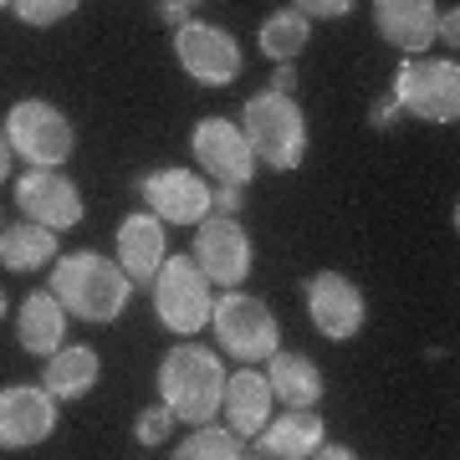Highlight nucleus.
Masks as SVG:
<instances>
[{
  "label": "nucleus",
  "mask_w": 460,
  "mask_h": 460,
  "mask_svg": "<svg viewBox=\"0 0 460 460\" xmlns=\"http://www.w3.org/2000/svg\"><path fill=\"white\" fill-rule=\"evenodd\" d=\"M11 164H16V148H11V138H5V133H0V180L11 174Z\"/></svg>",
  "instance_id": "34"
},
{
  "label": "nucleus",
  "mask_w": 460,
  "mask_h": 460,
  "mask_svg": "<svg viewBox=\"0 0 460 460\" xmlns=\"http://www.w3.org/2000/svg\"><path fill=\"white\" fill-rule=\"evenodd\" d=\"M77 5H83V0H11V11H16L26 26H57V21H66Z\"/></svg>",
  "instance_id": "25"
},
{
  "label": "nucleus",
  "mask_w": 460,
  "mask_h": 460,
  "mask_svg": "<svg viewBox=\"0 0 460 460\" xmlns=\"http://www.w3.org/2000/svg\"><path fill=\"white\" fill-rule=\"evenodd\" d=\"M154 313L169 332H199L215 313V292H210V277L195 266V256H164V266L154 271Z\"/></svg>",
  "instance_id": "4"
},
{
  "label": "nucleus",
  "mask_w": 460,
  "mask_h": 460,
  "mask_svg": "<svg viewBox=\"0 0 460 460\" xmlns=\"http://www.w3.org/2000/svg\"><path fill=\"white\" fill-rule=\"evenodd\" d=\"M307 317H313V328L328 343H348L363 328L368 302H363L353 277H343V271H317V277H307Z\"/></svg>",
  "instance_id": "8"
},
{
  "label": "nucleus",
  "mask_w": 460,
  "mask_h": 460,
  "mask_svg": "<svg viewBox=\"0 0 460 460\" xmlns=\"http://www.w3.org/2000/svg\"><path fill=\"white\" fill-rule=\"evenodd\" d=\"M317 460H348L353 456V450H348V445H328V440H317V450H313Z\"/></svg>",
  "instance_id": "33"
},
{
  "label": "nucleus",
  "mask_w": 460,
  "mask_h": 460,
  "mask_svg": "<svg viewBox=\"0 0 460 460\" xmlns=\"http://www.w3.org/2000/svg\"><path fill=\"white\" fill-rule=\"evenodd\" d=\"M159 11H164V21L180 31V26H190V5L184 0H159Z\"/></svg>",
  "instance_id": "32"
},
{
  "label": "nucleus",
  "mask_w": 460,
  "mask_h": 460,
  "mask_svg": "<svg viewBox=\"0 0 460 460\" xmlns=\"http://www.w3.org/2000/svg\"><path fill=\"white\" fill-rule=\"evenodd\" d=\"M266 384H271L277 404H287V410L323 404V394H328V378H323V368H317L307 353H281V348L266 358Z\"/></svg>",
  "instance_id": "19"
},
{
  "label": "nucleus",
  "mask_w": 460,
  "mask_h": 460,
  "mask_svg": "<svg viewBox=\"0 0 460 460\" xmlns=\"http://www.w3.org/2000/svg\"><path fill=\"white\" fill-rule=\"evenodd\" d=\"M456 36H460V11L450 5V11L435 21V41H450V47H456Z\"/></svg>",
  "instance_id": "30"
},
{
  "label": "nucleus",
  "mask_w": 460,
  "mask_h": 460,
  "mask_svg": "<svg viewBox=\"0 0 460 460\" xmlns=\"http://www.w3.org/2000/svg\"><path fill=\"white\" fill-rule=\"evenodd\" d=\"M307 41H313V21L302 16V11H292V5L261 21V51L271 62H296Z\"/></svg>",
  "instance_id": "23"
},
{
  "label": "nucleus",
  "mask_w": 460,
  "mask_h": 460,
  "mask_svg": "<svg viewBox=\"0 0 460 460\" xmlns=\"http://www.w3.org/2000/svg\"><path fill=\"white\" fill-rule=\"evenodd\" d=\"M51 429H57V399L47 394V384H11V389H0V445L5 450L41 445Z\"/></svg>",
  "instance_id": "14"
},
{
  "label": "nucleus",
  "mask_w": 460,
  "mask_h": 460,
  "mask_svg": "<svg viewBox=\"0 0 460 460\" xmlns=\"http://www.w3.org/2000/svg\"><path fill=\"white\" fill-rule=\"evenodd\" d=\"M190 148H195V164L205 169V180L215 184H251V174H256V154H251L246 133L235 123H226V118L195 123Z\"/></svg>",
  "instance_id": "11"
},
{
  "label": "nucleus",
  "mask_w": 460,
  "mask_h": 460,
  "mask_svg": "<svg viewBox=\"0 0 460 460\" xmlns=\"http://www.w3.org/2000/svg\"><path fill=\"white\" fill-rule=\"evenodd\" d=\"M169 256V235H164V220L154 210H133L123 215V226H118V266L128 271V281H154V271L164 266Z\"/></svg>",
  "instance_id": "15"
},
{
  "label": "nucleus",
  "mask_w": 460,
  "mask_h": 460,
  "mask_svg": "<svg viewBox=\"0 0 460 460\" xmlns=\"http://www.w3.org/2000/svg\"><path fill=\"white\" fill-rule=\"evenodd\" d=\"M220 389H226V368L210 348L199 343H180L169 348L159 363V394L174 410V420L184 425H205L220 414Z\"/></svg>",
  "instance_id": "2"
},
{
  "label": "nucleus",
  "mask_w": 460,
  "mask_h": 460,
  "mask_svg": "<svg viewBox=\"0 0 460 460\" xmlns=\"http://www.w3.org/2000/svg\"><path fill=\"white\" fill-rule=\"evenodd\" d=\"M241 195H246V184H220V190H210V210L215 215H235L241 210Z\"/></svg>",
  "instance_id": "28"
},
{
  "label": "nucleus",
  "mask_w": 460,
  "mask_h": 460,
  "mask_svg": "<svg viewBox=\"0 0 460 460\" xmlns=\"http://www.w3.org/2000/svg\"><path fill=\"white\" fill-rule=\"evenodd\" d=\"M5 138H11V148L36 169L66 164V159H72V144H77L66 113L57 102H41V98H26L5 113Z\"/></svg>",
  "instance_id": "6"
},
{
  "label": "nucleus",
  "mask_w": 460,
  "mask_h": 460,
  "mask_svg": "<svg viewBox=\"0 0 460 460\" xmlns=\"http://www.w3.org/2000/svg\"><path fill=\"white\" fill-rule=\"evenodd\" d=\"M394 102L425 123H460V66L456 57H414L394 72Z\"/></svg>",
  "instance_id": "5"
},
{
  "label": "nucleus",
  "mask_w": 460,
  "mask_h": 460,
  "mask_svg": "<svg viewBox=\"0 0 460 460\" xmlns=\"http://www.w3.org/2000/svg\"><path fill=\"white\" fill-rule=\"evenodd\" d=\"M51 296L66 307V317L83 323H118L133 296L128 271L98 251H77V256H57L51 266Z\"/></svg>",
  "instance_id": "1"
},
{
  "label": "nucleus",
  "mask_w": 460,
  "mask_h": 460,
  "mask_svg": "<svg viewBox=\"0 0 460 460\" xmlns=\"http://www.w3.org/2000/svg\"><path fill=\"white\" fill-rule=\"evenodd\" d=\"M184 5H195V0H184Z\"/></svg>",
  "instance_id": "37"
},
{
  "label": "nucleus",
  "mask_w": 460,
  "mask_h": 460,
  "mask_svg": "<svg viewBox=\"0 0 460 460\" xmlns=\"http://www.w3.org/2000/svg\"><path fill=\"white\" fill-rule=\"evenodd\" d=\"M399 113H404V108L394 102V93H384V98L368 108V123H374V128H394V118H399Z\"/></svg>",
  "instance_id": "29"
},
{
  "label": "nucleus",
  "mask_w": 460,
  "mask_h": 460,
  "mask_svg": "<svg viewBox=\"0 0 460 460\" xmlns=\"http://www.w3.org/2000/svg\"><path fill=\"white\" fill-rule=\"evenodd\" d=\"M246 456V440L235 435L230 425H195V435L174 450V460H241Z\"/></svg>",
  "instance_id": "24"
},
{
  "label": "nucleus",
  "mask_w": 460,
  "mask_h": 460,
  "mask_svg": "<svg viewBox=\"0 0 460 460\" xmlns=\"http://www.w3.org/2000/svg\"><path fill=\"white\" fill-rule=\"evenodd\" d=\"M174 57L205 87H226L241 77V47H235V36L220 31V26H205V21H190V26L174 31Z\"/></svg>",
  "instance_id": "10"
},
{
  "label": "nucleus",
  "mask_w": 460,
  "mask_h": 460,
  "mask_svg": "<svg viewBox=\"0 0 460 460\" xmlns=\"http://www.w3.org/2000/svg\"><path fill=\"white\" fill-rule=\"evenodd\" d=\"M0 5H11V0H0Z\"/></svg>",
  "instance_id": "36"
},
{
  "label": "nucleus",
  "mask_w": 460,
  "mask_h": 460,
  "mask_svg": "<svg viewBox=\"0 0 460 460\" xmlns=\"http://www.w3.org/2000/svg\"><path fill=\"white\" fill-rule=\"evenodd\" d=\"M292 11H302L307 21H338L353 11V0H292Z\"/></svg>",
  "instance_id": "27"
},
{
  "label": "nucleus",
  "mask_w": 460,
  "mask_h": 460,
  "mask_svg": "<svg viewBox=\"0 0 460 460\" xmlns=\"http://www.w3.org/2000/svg\"><path fill=\"white\" fill-rule=\"evenodd\" d=\"M138 195L164 226H199L210 215V184L195 169H154L138 180Z\"/></svg>",
  "instance_id": "12"
},
{
  "label": "nucleus",
  "mask_w": 460,
  "mask_h": 460,
  "mask_svg": "<svg viewBox=\"0 0 460 460\" xmlns=\"http://www.w3.org/2000/svg\"><path fill=\"white\" fill-rule=\"evenodd\" d=\"M102 374V358L98 348H57L41 368V384H47L51 399H83L93 394V384Z\"/></svg>",
  "instance_id": "21"
},
{
  "label": "nucleus",
  "mask_w": 460,
  "mask_h": 460,
  "mask_svg": "<svg viewBox=\"0 0 460 460\" xmlns=\"http://www.w3.org/2000/svg\"><path fill=\"white\" fill-rule=\"evenodd\" d=\"M169 435H174V410L169 404H154V410H144L133 420V440L138 445H164Z\"/></svg>",
  "instance_id": "26"
},
{
  "label": "nucleus",
  "mask_w": 460,
  "mask_h": 460,
  "mask_svg": "<svg viewBox=\"0 0 460 460\" xmlns=\"http://www.w3.org/2000/svg\"><path fill=\"white\" fill-rule=\"evenodd\" d=\"M292 87H296V66L277 62V72H271V93H287V98H292Z\"/></svg>",
  "instance_id": "31"
},
{
  "label": "nucleus",
  "mask_w": 460,
  "mask_h": 460,
  "mask_svg": "<svg viewBox=\"0 0 460 460\" xmlns=\"http://www.w3.org/2000/svg\"><path fill=\"white\" fill-rule=\"evenodd\" d=\"M317 440H328L323 414H317V404H302V410H287V414H277V420H266L251 456H261V460H307L317 450Z\"/></svg>",
  "instance_id": "16"
},
{
  "label": "nucleus",
  "mask_w": 460,
  "mask_h": 460,
  "mask_svg": "<svg viewBox=\"0 0 460 460\" xmlns=\"http://www.w3.org/2000/svg\"><path fill=\"white\" fill-rule=\"evenodd\" d=\"M16 338H21V348H26V353L51 358V353L62 348V338H66V307L51 292H31L26 302H21Z\"/></svg>",
  "instance_id": "20"
},
{
  "label": "nucleus",
  "mask_w": 460,
  "mask_h": 460,
  "mask_svg": "<svg viewBox=\"0 0 460 460\" xmlns=\"http://www.w3.org/2000/svg\"><path fill=\"white\" fill-rule=\"evenodd\" d=\"M435 21H440V11H435V0H374V26L378 36L389 41V47L399 51H425L429 41H435Z\"/></svg>",
  "instance_id": "18"
},
{
  "label": "nucleus",
  "mask_w": 460,
  "mask_h": 460,
  "mask_svg": "<svg viewBox=\"0 0 460 460\" xmlns=\"http://www.w3.org/2000/svg\"><path fill=\"white\" fill-rule=\"evenodd\" d=\"M210 328L220 338V348L241 363H261L277 353V317H271V307H266L261 296H251V292L215 296Z\"/></svg>",
  "instance_id": "7"
},
{
  "label": "nucleus",
  "mask_w": 460,
  "mask_h": 460,
  "mask_svg": "<svg viewBox=\"0 0 460 460\" xmlns=\"http://www.w3.org/2000/svg\"><path fill=\"white\" fill-rule=\"evenodd\" d=\"M0 317H5V292H0Z\"/></svg>",
  "instance_id": "35"
},
{
  "label": "nucleus",
  "mask_w": 460,
  "mask_h": 460,
  "mask_svg": "<svg viewBox=\"0 0 460 460\" xmlns=\"http://www.w3.org/2000/svg\"><path fill=\"white\" fill-rule=\"evenodd\" d=\"M277 410V394H271V384L266 374L256 368H241V374H226V389H220V414H226V425L241 435V440H256L261 425L271 420Z\"/></svg>",
  "instance_id": "17"
},
{
  "label": "nucleus",
  "mask_w": 460,
  "mask_h": 460,
  "mask_svg": "<svg viewBox=\"0 0 460 460\" xmlns=\"http://www.w3.org/2000/svg\"><path fill=\"white\" fill-rule=\"evenodd\" d=\"M235 128L246 133L256 164H271V169H281V174L296 169L302 154H307V118H302V108H296L287 93H271V87L256 93V98H246Z\"/></svg>",
  "instance_id": "3"
},
{
  "label": "nucleus",
  "mask_w": 460,
  "mask_h": 460,
  "mask_svg": "<svg viewBox=\"0 0 460 460\" xmlns=\"http://www.w3.org/2000/svg\"><path fill=\"white\" fill-rule=\"evenodd\" d=\"M47 261H57V230L36 226V220H21V226H5L0 230V266L5 271H41Z\"/></svg>",
  "instance_id": "22"
},
{
  "label": "nucleus",
  "mask_w": 460,
  "mask_h": 460,
  "mask_svg": "<svg viewBox=\"0 0 460 460\" xmlns=\"http://www.w3.org/2000/svg\"><path fill=\"white\" fill-rule=\"evenodd\" d=\"M16 205L26 210V220L57 230V235L83 226V195H77V184L66 180L62 169H31V174H21Z\"/></svg>",
  "instance_id": "13"
},
{
  "label": "nucleus",
  "mask_w": 460,
  "mask_h": 460,
  "mask_svg": "<svg viewBox=\"0 0 460 460\" xmlns=\"http://www.w3.org/2000/svg\"><path fill=\"white\" fill-rule=\"evenodd\" d=\"M195 266L210 277V287H241L251 277V241L246 230L235 226V215H205L195 235Z\"/></svg>",
  "instance_id": "9"
}]
</instances>
